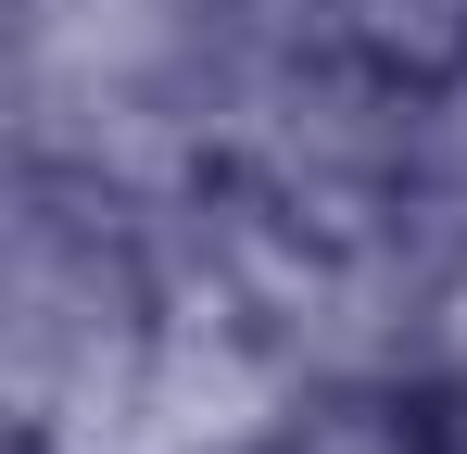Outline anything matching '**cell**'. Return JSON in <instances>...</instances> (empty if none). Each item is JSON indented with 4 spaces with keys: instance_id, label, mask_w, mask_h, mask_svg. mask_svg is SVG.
<instances>
[{
    "instance_id": "obj_1",
    "label": "cell",
    "mask_w": 467,
    "mask_h": 454,
    "mask_svg": "<svg viewBox=\"0 0 467 454\" xmlns=\"http://www.w3.org/2000/svg\"><path fill=\"white\" fill-rule=\"evenodd\" d=\"M304 51L379 114L467 101V0H304Z\"/></svg>"
}]
</instances>
